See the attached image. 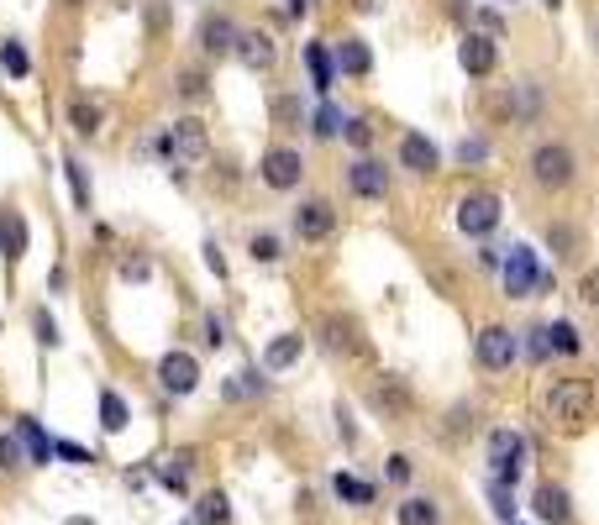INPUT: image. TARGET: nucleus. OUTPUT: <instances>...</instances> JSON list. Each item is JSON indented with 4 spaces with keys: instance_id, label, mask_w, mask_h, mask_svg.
I'll use <instances>...</instances> for the list:
<instances>
[{
    "instance_id": "nucleus-1",
    "label": "nucleus",
    "mask_w": 599,
    "mask_h": 525,
    "mask_svg": "<svg viewBox=\"0 0 599 525\" xmlns=\"http://www.w3.org/2000/svg\"><path fill=\"white\" fill-rule=\"evenodd\" d=\"M547 415L562 425V431H578L583 420L594 415V389L583 378H562L552 394H547Z\"/></svg>"
},
{
    "instance_id": "nucleus-2",
    "label": "nucleus",
    "mask_w": 599,
    "mask_h": 525,
    "mask_svg": "<svg viewBox=\"0 0 599 525\" xmlns=\"http://www.w3.org/2000/svg\"><path fill=\"white\" fill-rule=\"evenodd\" d=\"M536 289L541 294L552 289V273L536 263L531 247H510L505 252V294H510V299H526V294H536Z\"/></svg>"
},
{
    "instance_id": "nucleus-3",
    "label": "nucleus",
    "mask_w": 599,
    "mask_h": 525,
    "mask_svg": "<svg viewBox=\"0 0 599 525\" xmlns=\"http://www.w3.org/2000/svg\"><path fill=\"white\" fill-rule=\"evenodd\" d=\"M457 226L468 231V236L494 231V226H499V194H494V189H473L468 200L457 205Z\"/></svg>"
},
{
    "instance_id": "nucleus-4",
    "label": "nucleus",
    "mask_w": 599,
    "mask_h": 525,
    "mask_svg": "<svg viewBox=\"0 0 599 525\" xmlns=\"http://www.w3.org/2000/svg\"><path fill=\"white\" fill-rule=\"evenodd\" d=\"M489 462H494V483L510 488V483L520 478V462H526V441L515 436V431H494L489 436Z\"/></svg>"
},
{
    "instance_id": "nucleus-5",
    "label": "nucleus",
    "mask_w": 599,
    "mask_h": 525,
    "mask_svg": "<svg viewBox=\"0 0 599 525\" xmlns=\"http://www.w3.org/2000/svg\"><path fill=\"white\" fill-rule=\"evenodd\" d=\"M531 173H536V184H547V189H562L568 179H573V152L562 142H547V147H536L531 152Z\"/></svg>"
},
{
    "instance_id": "nucleus-6",
    "label": "nucleus",
    "mask_w": 599,
    "mask_h": 525,
    "mask_svg": "<svg viewBox=\"0 0 599 525\" xmlns=\"http://www.w3.org/2000/svg\"><path fill=\"white\" fill-rule=\"evenodd\" d=\"M321 347H331V352H342V357L368 352V341H363V331H358L352 315H321Z\"/></svg>"
},
{
    "instance_id": "nucleus-7",
    "label": "nucleus",
    "mask_w": 599,
    "mask_h": 525,
    "mask_svg": "<svg viewBox=\"0 0 599 525\" xmlns=\"http://www.w3.org/2000/svg\"><path fill=\"white\" fill-rule=\"evenodd\" d=\"M158 383L169 389V394H194V383H200V362L190 352H163L158 357Z\"/></svg>"
},
{
    "instance_id": "nucleus-8",
    "label": "nucleus",
    "mask_w": 599,
    "mask_h": 525,
    "mask_svg": "<svg viewBox=\"0 0 599 525\" xmlns=\"http://www.w3.org/2000/svg\"><path fill=\"white\" fill-rule=\"evenodd\" d=\"M473 352H478V368H510V357H515V336L505 331V326H484L478 331V341H473Z\"/></svg>"
},
{
    "instance_id": "nucleus-9",
    "label": "nucleus",
    "mask_w": 599,
    "mask_h": 525,
    "mask_svg": "<svg viewBox=\"0 0 599 525\" xmlns=\"http://www.w3.org/2000/svg\"><path fill=\"white\" fill-rule=\"evenodd\" d=\"M300 173H305V168H300L295 147H268V152H263V184L268 189H295Z\"/></svg>"
},
{
    "instance_id": "nucleus-10",
    "label": "nucleus",
    "mask_w": 599,
    "mask_h": 525,
    "mask_svg": "<svg viewBox=\"0 0 599 525\" xmlns=\"http://www.w3.org/2000/svg\"><path fill=\"white\" fill-rule=\"evenodd\" d=\"M331 226H337V210H331V200H305V205L295 210V231L305 236V242H321V236H331Z\"/></svg>"
},
{
    "instance_id": "nucleus-11",
    "label": "nucleus",
    "mask_w": 599,
    "mask_h": 525,
    "mask_svg": "<svg viewBox=\"0 0 599 525\" xmlns=\"http://www.w3.org/2000/svg\"><path fill=\"white\" fill-rule=\"evenodd\" d=\"M347 189H352V194H363V200H384V194H389L384 163H373V158H358V163L347 168Z\"/></svg>"
},
{
    "instance_id": "nucleus-12",
    "label": "nucleus",
    "mask_w": 599,
    "mask_h": 525,
    "mask_svg": "<svg viewBox=\"0 0 599 525\" xmlns=\"http://www.w3.org/2000/svg\"><path fill=\"white\" fill-rule=\"evenodd\" d=\"M400 163L415 168V173H436V168H442V152H436V142H431V137H421V131H405V137H400Z\"/></svg>"
},
{
    "instance_id": "nucleus-13",
    "label": "nucleus",
    "mask_w": 599,
    "mask_h": 525,
    "mask_svg": "<svg viewBox=\"0 0 599 525\" xmlns=\"http://www.w3.org/2000/svg\"><path fill=\"white\" fill-rule=\"evenodd\" d=\"M531 509H536V520H547V525H568V488L562 483H536V494H531Z\"/></svg>"
},
{
    "instance_id": "nucleus-14",
    "label": "nucleus",
    "mask_w": 599,
    "mask_h": 525,
    "mask_svg": "<svg viewBox=\"0 0 599 525\" xmlns=\"http://www.w3.org/2000/svg\"><path fill=\"white\" fill-rule=\"evenodd\" d=\"M457 63L468 68L473 79H484V74H494V63H499V47L489 37H463L457 42Z\"/></svg>"
},
{
    "instance_id": "nucleus-15",
    "label": "nucleus",
    "mask_w": 599,
    "mask_h": 525,
    "mask_svg": "<svg viewBox=\"0 0 599 525\" xmlns=\"http://www.w3.org/2000/svg\"><path fill=\"white\" fill-rule=\"evenodd\" d=\"M236 37H242V32H236V21L221 16V11L200 21V47H205V53H226V47H236Z\"/></svg>"
},
{
    "instance_id": "nucleus-16",
    "label": "nucleus",
    "mask_w": 599,
    "mask_h": 525,
    "mask_svg": "<svg viewBox=\"0 0 599 525\" xmlns=\"http://www.w3.org/2000/svg\"><path fill=\"white\" fill-rule=\"evenodd\" d=\"M169 147L179 152V158H205V126L194 121V116H184V121H173V131H169Z\"/></svg>"
},
{
    "instance_id": "nucleus-17",
    "label": "nucleus",
    "mask_w": 599,
    "mask_h": 525,
    "mask_svg": "<svg viewBox=\"0 0 599 525\" xmlns=\"http://www.w3.org/2000/svg\"><path fill=\"white\" fill-rule=\"evenodd\" d=\"M22 252H26V221L16 210H0V257L22 263Z\"/></svg>"
},
{
    "instance_id": "nucleus-18",
    "label": "nucleus",
    "mask_w": 599,
    "mask_h": 525,
    "mask_svg": "<svg viewBox=\"0 0 599 525\" xmlns=\"http://www.w3.org/2000/svg\"><path fill=\"white\" fill-rule=\"evenodd\" d=\"M11 436H16V441L26 446V462H47V457H53V441L43 436V425H37L32 415H16V425H11Z\"/></svg>"
},
{
    "instance_id": "nucleus-19",
    "label": "nucleus",
    "mask_w": 599,
    "mask_h": 525,
    "mask_svg": "<svg viewBox=\"0 0 599 525\" xmlns=\"http://www.w3.org/2000/svg\"><path fill=\"white\" fill-rule=\"evenodd\" d=\"M305 68H310V84H316L321 95L337 84V58L326 53V42H305Z\"/></svg>"
},
{
    "instance_id": "nucleus-20",
    "label": "nucleus",
    "mask_w": 599,
    "mask_h": 525,
    "mask_svg": "<svg viewBox=\"0 0 599 525\" xmlns=\"http://www.w3.org/2000/svg\"><path fill=\"white\" fill-rule=\"evenodd\" d=\"M236 58L247 63V68H268L274 63V37L268 32H242L236 37Z\"/></svg>"
},
{
    "instance_id": "nucleus-21",
    "label": "nucleus",
    "mask_w": 599,
    "mask_h": 525,
    "mask_svg": "<svg viewBox=\"0 0 599 525\" xmlns=\"http://www.w3.org/2000/svg\"><path fill=\"white\" fill-rule=\"evenodd\" d=\"M68 126L79 137H95L100 131V105L89 100V95H68Z\"/></svg>"
},
{
    "instance_id": "nucleus-22",
    "label": "nucleus",
    "mask_w": 599,
    "mask_h": 525,
    "mask_svg": "<svg viewBox=\"0 0 599 525\" xmlns=\"http://www.w3.org/2000/svg\"><path fill=\"white\" fill-rule=\"evenodd\" d=\"M373 404L384 410V415H405L410 410V389L400 383V378L389 373V378H379V389H373Z\"/></svg>"
},
{
    "instance_id": "nucleus-23",
    "label": "nucleus",
    "mask_w": 599,
    "mask_h": 525,
    "mask_svg": "<svg viewBox=\"0 0 599 525\" xmlns=\"http://www.w3.org/2000/svg\"><path fill=\"white\" fill-rule=\"evenodd\" d=\"M100 425H106L110 436H116V431H127V425H131V410H127V399L116 394V389H100Z\"/></svg>"
},
{
    "instance_id": "nucleus-24",
    "label": "nucleus",
    "mask_w": 599,
    "mask_h": 525,
    "mask_svg": "<svg viewBox=\"0 0 599 525\" xmlns=\"http://www.w3.org/2000/svg\"><path fill=\"white\" fill-rule=\"evenodd\" d=\"M337 68H342V74H368V68H373V53H368L358 37H342L337 42Z\"/></svg>"
},
{
    "instance_id": "nucleus-25",
    "label": "nucleus",
    "mask_w": 599,
    "mask_h": 525,
    "mask_svg": "<svg viewBox=\"0 0 599 525\" xmlns=\"http://www.w3.org/2000/svg\"><path fill=\"white\" fill-rule=\"evenodd\" d=\"M194 520H200V525H226V520H232V504H226V494H221V488L200 494V499H194Z\"/></svg>"
},
{
    "instance_id": "nucleus-26",
    "label": "nucleus",
    "mask_w": 599,
    "mask_h": 525,
    "mask_svg": "<svg viewBox=\"0 0 599 525\" xmlns=\"http://www.w3.org/2000/svg\"><path fill=\"white\" fill-rule=\"evenodd\" d=\"M0 68H5L11 79L32 74V53H26V42H22V37H5V42H0Z\"/></svg>"
},
{
    "instance_id": "nucleus-27",
    "label": "nucleus",
    "mask_w": 599,
    "mask_h": 525,
    "mask_svg": "<svg viewBox=\"0 0 599 525\" xmlns=\"http://www.w3.org/2000/svg\"><path fill=\"white\" fill-rule=\"evenodd\" d=\"M300 347H305V341H300L295 331H284V336H274V341H268V352H263V362H268V368H289V362H295L300 357Z\"/></svg>"
},
{
    "instance_id": "nucleus-28",
    "label": "nucleus",
    "mask_w": 599,
    "mask_h": 525,
    "mask_svg": "<svg viewBox=\"0 0 599 525\" xmlns=\"http://www.w3.org/2000/svg\"><path fill=\"white\" fill-rule=\"evenodd\" d=\"M400 525H442V504L436 499H405L400 504Z\"/></svg>"
},
{
    "instance_id": "nucleus-29",
    "label": "nucleus",
    "mask_w": 599,
    "mask_h": 525,
    "mask_svg": "<svg viewBox=\"0 0 599 525\" xmlns=\"http://www.w3.org/2000/svg\"><path fill=\"white\" fill-rule=\"evenodd\" d=\"M331 488H337V494H342L347 504H373V483H368V478H352V473H337V478H331Z\"/></svg>"
},
{
    "instance_id": "nucleus-30",
    "label": "nucleus",
    "mask_w": 599,
    "mask_h": 525,
    "mask_svg": "<svg viewBox=\"0 0 599 525\" xmlns=\"http://www.w3.org/2000/svg\"><path fill=\"white\" fill-rule=\"evenodd\" d=\"M64 173H68V189H74V205L89 210V173H85V163H79V158H68Z\"/></svg>"
},
{
    "instance_id": "nucleus-31",
    "label": "nucleus",
    "mask_w": 599,
    "mask_h": 525,
    "mask_svg": "<svg viewBox=\"0 0 599 525\" xmlns=\"http://www.w3.org/2000/svg\"><path fill=\"white\" fill-rule=\"evenodd\" d=\"M121 278H127V284H148L152 278V257L148 252H127V257H121Z\"/></svg>"
},
{
    "instance_id": "nucleus-32",
    "label": "nucleus",
    "mask_w": 599,
    "mask_h": 525,
    "mask_svg": "<svg viewBox=\"0 0 599 525\" xmlns=\"http://www.w3.org/2000/svg\"><path fill=\"white\" fill-rule=\"evenodd\" d=\"M547 341H552V352H568V357H573L578 347H583V336H578L573 326H568V320H557V326H547Z\"/></svg>"
},
{
    "instance_id": "nucleus-33",
    "label": "nucleus",
    "mask_w": 599,
    "mask_h": 525,
    "mask_svg": "<svg viewBox=\"0 0 599 525\" xmlns=\"http://www.w3.org/2000/svg\"><path fill=\"white\" fill-rule=\"evenodd\" d=\"M221 394L226 399H247V394H263V373H236L221 383Z\"/></svg>"
},
{
    "instance_id": "nucleus-34",
    "label": "nucleus",
    "mask_w": 599,
    "mask_h": 525,
    "mask_svg": "<svg viewBox=\"0 0 599 525\" xmlns=\"http://www.w3.org/2000/svg\"><path fill=\"white\" fill-rule=\"evenodd\" d=\"M310 131H316V137H337V131H342V110H337V105L326 100L321 110L310 116Z\"/></svg>"
},
{
    "instance_id": "nucleus-35",
    "label": "nucleus",
    "mask_w": 599,
    "mask_h": 525,
    "mask_svg": "<svg viewBox=\"0 0 599 525\" xmlns=\"http://www.w3.org/2000/svg\"><path fill=\"white\" fill-rule=\"evenodd\" d=\"M547 242H552V252H557V257H573V252H578V231L568 226V221H557V226L547 231Z\"/></svg>"
},
{
    "instance_id": "nucleus-36",
    "label": "nucleus",
    "mask_w": 599,
    "mask_h": 525,
    "mask_svg": "<svg viewBox=\"0 0 599 525\" xmlns=\"http://www.w3.org/2000/svg\"><path fill=\"white\" fill-rule=\"evenodd\" d=\"M342 137H347L352 147H368V142H373V126H368V116H347V121H342Z\"/></svg>"
},
{
    "instance_id": "nucleus-37",
    "label": "nucleus",
    "mask_w": 599,
    "mask_h": 525,
    "mask_svg": "<svg viewBox=\"0 0 599 525\" xmlns=\"http://www.w3.org/2000/svg\"><path fill=\"white\" fill-rule=\"evenodd\" d=\"M32 331H37V341H43V347H58V341H64V336H58V326H53V315H47V310H32Z\"/></svg>"
},
{
    "instance_id": "nucleus-38",
    "label": "nucleus",
    "mask_w": 599,
    "mask_h": 525,
    "mask_svg": "<svg viewBox=\"0 0 599 525\" xmlns=\"http://www.w3.org/2000/svg\"><path fill=\"white\" fill-rule=\"evenodd\" d=\"M179 95H184V100H200V95H205V74H200V68H179Z\"/></svg>"
},
{
    "instance_id": "nucleus-39",
    "label": "nucleus",
    "mask_w": 599,
    "mask_h": 525,
    "mask_svg": "<svg viewBox=\"0 0 599 525\" xmlns=\"http://www.w3.org/2000/svg\"><path fill=\"white\" fill-rule=\"evenodd\" d=\"M473 21H478V32H484V37H499V32H505V21H499V11H489V5H478V11H468Z\"/></svg>"
},
{
    "instance_id": "nucleus-40",
    "label": "nucleus",
    "mask_w": 599,
    "mask_h": 525,
    "mask_svg": "<svg viewBox=\"0 0 599 525\" xmlns=\"http://www.w3.org/2000/svg\"><path fill=\"white\" fill-rule=\"evenodd\" d=\"M489 504H494V515H499V520H515V499H510V488H505V483H489Z\"/></svg>"
},
{
    "instance_id": "nucleus-41",
    "label": "nucleus",
    "mask_w": 599,
    "mask_h": 525,
    "mask_svg": "<svg viewBox=\"0 0 599 525\" xmlns=\"http://www.w3.org/2000/svg\"><path fill=\"white\" fill-rule=\"evenodd\" d=\"M278 252H284V247H278L274 231H257V236H253V257H257V263H274Z\"/></svg>"
},
{
    "instance_id": "nucleus-42",
    "label": "nucleus",
    "mask_w": 599,
    "mask_h": 525,
    "mask_svg": "<svg viewBox=\"0 0 599 525\" xmlns=\"http://www.w3.org/2000/svg\"><path fill=\"white\" fill-rule=\"evenodd\" d=\"M536 105H541V95L531 89V79H520L515 84V110H520V116H536Z\"/></svg>"
},
{
    "instance_id": "nucleus-43",
    "label": "nucleus",
    "mask_w": 599,
    "mask_h": 525,
    "mask_svg": "<svg viewBox=\"0 0 599 525\" xmlns=\"http://www.w3.org/2000/svg\"><path fill=\"white\" fill-rule=\"evenodd\" d=\"M526 352H531V362L552 357V341H547V331H541V326H531V331H526Z\"/></svg>"
},
{
    "instance_id": "nucleus-44",
    "label": "nucleus",
    "mask_w": 599,
    "mask_h": 525,
    "mask_svg": "<svg viewBox=\"0 0 599 525\" xmlns=\"http://www.w3.org/2000/svg\"><path fill=\"white\" fill-rule=\"evenodd\" d=\"M442 431H447V436H463V431H468V404H457V410H447V420H442Z\"/></svg>"
},
{
    "instance_id": "nucleus-45",
    "label": "nucleus",
    "mask_w": 599,
    "mask_h": 525,
    "mask_svg": "<svg viewBox=\"0 0 599 525\" xmlns=\"http://www.w3.org/2000/svg\"><path fill=\"white\" fill-rule=\"evenodd\" d=\"M384 473H389V483H405L410 478V457L405 452H394V457L384 462Z\"/></svg>"
},
{
    "instance_id": "nucleus-46",
    "label": "nucleus",
    "mask_w": 599,
    "mask_h": 525,
    "mask_svg": "<svg viewBox=\"0 0 599 525\" xmlns=\"http://www.w3.org/2000/svg\"><path fill=\"white\" fill-rule=\"evenodd\" d=\"M16 462H22V446H16L11 431H5V436H0V467H16Z\"/></svg>"
},
{
    "instance_id": "nucleus-47",
    "label": "nucleus",
    "mask_w": 599,
    "mask_h": 525,
    "mask_svg": "<svg viewBox=\"0 0 599 525\" xmlns=\"http://www.w3.org/2000/svg\"><path fill=\"white\" fill-rule=\"evenodd\" d=\"M53 457H64V462H89L85 446H74V441H53Z\"/></svg>"
},
{
    "instance_id": "nucleus-48",
    "label": "nucleus",
    "mask_w": 599,
    "mask_h": 525,
    "mask_svg": "<svg viewBox=\"0 0 599 525\" xmlns=\"http://www.w3.org/2000/svg\"><path fill=\"white\" fill-rule=\"evenodd\" d=\"M205 341H211V347H221V341H226V326H221V315H205Z\"/></svg>"
},
{
    "instance_id": "nucleus-49",
    "label": "nucleus",
    "mask_w": 599,
    "mask_h": 525,
    "mask_svg": "<svg viewBox=\"0 0 599 525\" xmlns=\"http://www.w3.org/2000/svg\"><path fill=\"white\" fill-rule=\"evenodd\" d=\"M205 263H211L215 278H226V263H221V247H215V242H205Z\"/></svg>"
},
{
    "instance_id": "nucleus-50",
    "label": "nucleus",
    "mask_w": 599,
    "mask_h": 525,
    "mask_svg": "<svg viewBox=\"0 0 599 525\" xmlns=\"http://www.w3.org/2000/svg\"><path fill=\"white\" fill-rule=\"evenodd\" d=\"M583 299H589V305H599V268L583 273Z\"/></svg>"
},
{
    "instance_id": "nucleus-51",
    "label": "nucleus",
    "mask_w": 599,
    "mask_h": 525,
    "mask_svg": "<svg viewBox=\"0 0 599 525\" xmlns=\"http://www.w3.org/2000/svg\"><path fill=\"white\" fill-rule=\"evenodd\" d=\"M484 152H489L484 142H463L457 147V158H468V163H484Z\"/></svg>"
},
{
    "instance_id": "nucleus-52",
    "label": "nucleus",
    "mask_w": 599,
    "mask_h": 525,
    "mask_svg": "<svg viewBox=\"0 0 599 525\" xmlns=\"http://www.w3.org/2000/svg\"><path fill=\"white\" fill-rule=\"evenodd\" d=\"M64 284H68V273H64V268L47 273V289H53V294H64Z\"/></svg>"
},
{
    "instance_id": "nucleus-53",
    "label": "nucleus",
    "mask_w": 599,
    "mask_h": 525,
    "mask_svg": "<svg viewBox=\"0 0 599 525\" xmlns=\"http://www.w3.org/2000/svg\"><path fill=\"white\" fill-rule=\"evenodd\" d=\"M352 5H358V11H373V5H379V0H352Z\"/></svg>"
},
{
    "instance_id": "nucleus-54",
    "label": "nucleus",
    "mask_w": 599,
    "mask_h": 525,
    "mask_svg": "<svg viewBox=\"0 0 599 525\" xmlns=\"http://www.w3.org/2000/svg\"><path fill=\"white\" fill-rule=\"evenodd\" d=\"M547 5H552V11H557V5H562V0H547Z\"/></svg>"
},
{
    "instance_id": "nucleus-55",
    "label": "nucleus",
    "mask_w": 599,
    "mask_h": 525,
    "mask_svg": "<svg viewBox=\"0 0 599 525\" xmlns=\"http://www.w3.org/2000/svg\"><path fill=\"white\" fill-rule=\"evenodd\" d=\"M68 5H79V0H68Z\"/></svg>"
}]
</instances>
